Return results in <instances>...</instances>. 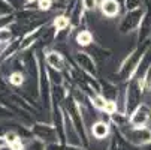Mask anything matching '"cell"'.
Here are the masks:
<instances>
[{
	"mask_svg": "<svg viewBox=\"0 0 151 150\" xmlns=\"http://www.w3.org/2000/svg\"><path fill=\"white\" fill-rule=\"evenodd\" d=\"M82 6L87 11H93L97 6V0H82Z\"/></svg>",
	"mask_w": 151,
	"mask_h": 150,
	"instance_id": "11",
	"label": "cell"
},
{
	"mask_svg": "<svg viewBox=\"0 0 151 150\" xmlns=\"http://www.w3.org/2000/svg\"><path fill=\"white\" fill-rule=\"evenodd\" d=\"M52 6V0H37V8L40 11H50Z\"/></svg>",
	"mask_w": 151,
	"mask_h": 150,
	"instance_id": "8",
	"label": "cell"
},
{
	"mask_svg": "<svg viewBox=\"0 0 151 150\" xmlns=\"http://www.w3.org/2000/svg\"><path fill=\"white\" fill-rule=\"evenodd\" d=\"M150 108L145 105H141L132 116V125L136 128H144V125L150 120Z\"/></svg>",
	"mask_w": 151,
	"mask_h": 150,
	"instance_id": "2",
	"label": "cell"
},
{
	"mask_svg": "<svg viewBox=\"0 0 151 150\" xmlns=\"http://www.w3.org/2000/svg\"><path fill=\"white\" fill-rule=\"evenodd\" d=\"M9 81L15 86H19V84H23V75H21L19 72H14L11 77H9Z\"/></svg>",
	"mask_w": 151,
	"mask_h": 150,
	"instance_id": "9",
	"label": "cell"
},
{
	"mask_svg": "<svg viewBox=\"0 0 151 150\" xmlns=\"http://www.w3.org/2000/svg\"><path fill=\"white\" fill-rule=\"evenodd\" d=\"M99 8L105 17H109V18L117 17L120 12V3L117 0H100Z\"/></svg>",
	"mask_w": 151,
	"mask_h": 150,
	"instance_id": "1",
	"label": "cell"
},
{
	"mask_svg": "<svg viewBox=\"0 0 151 150\" xmlns=\"http://www.w3.org/2000/svg\"><path fill=\"white\" fill-rule=\"evenodd\" d=\"M105 111H106V113H114V111H115V104H114V102H111V101H108Z\"/></svg>",
	"mask_w": 151,
	"mask_h": 150,
	"instance_id": "13",
	"label": "cell"
},
{
	"mask_svg": "<svg viewBox=\"0 0 151 150\" xmlns=\"http://www.w3.org/2000/svg\"><path fill=\"white\" fill-rule=\"evenodd\" d=\"M68 26H69V18H68V17L60 15V17H57V18L54 20V27H55L57 30H64Z\"/></svg>",
	"mask_w": 151,
	"mask_h": 150,
	"instance_id": "7",
	"label": "cell"
},
{
	"mask_svg": "<svg viewBox=\"0 0 151 150\" xmlns=\"http://www.w3.org/2000/svg\"><path fill=\"white\" fill-rule=\"evenodd\" d=\"M26 2H36V0H26Z\"/></svg>",
	"mask_w": 151,
	"mask_h": 150,
	"instance_id": "14",
	"label": "cell"
},
{
	"mask_svg": "<svg viewBox=\"0 0 151 150\" xmlns=\"http://www.w3.org/2000/svg\"><path fill=\"white\" fill-rule=\"evenodd\" d=\"M93 135L96 138H103L106 134H108V125L103 123V122H97L94 126H93Z\"/></svg>",
	"mask_w": 151,
	"mask_h": 150,
	"instance_id": "5",
	"label": "cell"
},
{
	"mask_svg": "<svg viewBox=\"0 0 151 150\" xmlns=\"http://www.w3.org/2000/svg\"><path fill=\"white\" fill-rule=\"evenodd\" d=\"M5 140H6V143L9 144V147L12 149V150H23V144H21V141L18 140V137H17V134H6L5 135Z\"/></svg>",
	"mask_w": 151,
	"mask_h": 150,
	"instance_id": "4",
	"label": "cell"
},
{
	"mask_svg": "<svg viewBox=\"0 0 151 150\" xmlns=\"http://www.w3.org/2000/svg\"><path fill=\"white\" fill-rule=\"evenodd\" d=\"M106 104H108V101H105V99H102V98H94V99H93V105L96 107V108H99V110H103V111H105Z\"/></svg>",
	"mask_w": 151,
	"mask_h": 150,
	"instance_id": "10",
	"label": "cell"
},
{
	"mask_svg": "<svg viewBox=\"0 0 151 150\" xmlns=\"http://www.w3.org/2000/svg\"><path fill=\"white\" fill-rule=\"evenodd\" d=\"M11 39V32L8 29H0V42H8Z\"/></svg>",
	"mask_w": 151,
	"mask_h": 150,
	"instance_id": "12",
	"label": "cell"
},
{
	"mask_svg": "<svg viewBox=\"0 0 151 150\" xmlns=\"http://www.w3.org/2000/svg\"><path fill=\"white\" fill-rule=\"evenodd\" d=\"M76 42H78L79 45L85 47V45H88V44H91V42H93V36H91L90 32L82 30V32L78 33V36H76Z\"/></svg>",
	"mask_w": 151,
	"mask_h": 150,
	"instance_id": "6",
	"label": "cell"
},
{
	"mask_svg": "<svg viewBox=\"0 0 151 150\" xmlns=\"http://www.w3.org/2000/svg\"><path fill=\"white\" fill-rule=\"evenodd\" d=\"M47 62H48V65L51 66V68H54V69H63V66H64V59L58 54V53H50L48 56H47Z\"/></svg>",
	"mask_w": 151,
	"mask_h": 150,
	"instance_id": "3",
	"label": "cell"
}]
</instances>
